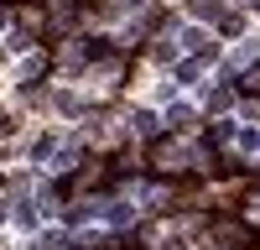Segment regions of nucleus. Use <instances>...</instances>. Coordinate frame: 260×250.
Here are the masks:
<instances>
[{"label":"nucleus","mask_w":260,"mask_h":250,"mask_svg":"<svg viewBox=\"0 0 260 250\" xmlns=\"http://www.w3.org/2000/svg\"><path fill=\"white\" fill-rule=\"evenodd\" d=\"M260 57V37H245L240 47H234V68H245V63H255Z\"/></svg>","instance_id":"obj_1"},{"label":"nucleus","mask_w":260,"mask_h":250,"mask_svg":"<svg viewBox=\"0 0 260 250\" xmlns=\"http://www.w3.org/2000/svg\"><path fill=\"white\" fill-rule=\"evenodd\" d=\"M255 151H260V146H255Z\"/></svg>","instance_id":"obj_5"},{"label":"nucleus","mask_w":260,"mask_h":250,"mask_svg":"<svg viewBox=\"0 0 260 250\" xmlns=\"http://www.w3.org/2000/svg\"><path fill=\"white\" fill-rule=\"evenodd\" d=\"M192 11L198 16H219V0H192Z\"/></svg>","instance_id":"obj_4"},{"label":"nucleus","mask_w":260,"mask_h":250,"mask_svg":"<svg viewBox=\"0 0 260 250\" xmlns=\"http://www.w3.org/2000/svg\"><path fill=\"white\" fill-rule=\"evenodd\" d=\"M167 120H172V125H187V120H192V110H187V104H172Z\"/></svg>","instance_id":"obj_3"},{"label":"nucleus","mask_w":260,"mask_h":250,"mask_svg":"<svg viewBox=\"0 0 260 250\" xmlns=\"http://www.w3.org/2000/svg\"><path fill=\"white\" fill-rule=\"evenodd\" d=\"M52 151H57V141H52V136H42V141H37V146H31V157H37V162H47V157H52Z\"/></svg>","instance_id":"obj_2"}]
</instances>
